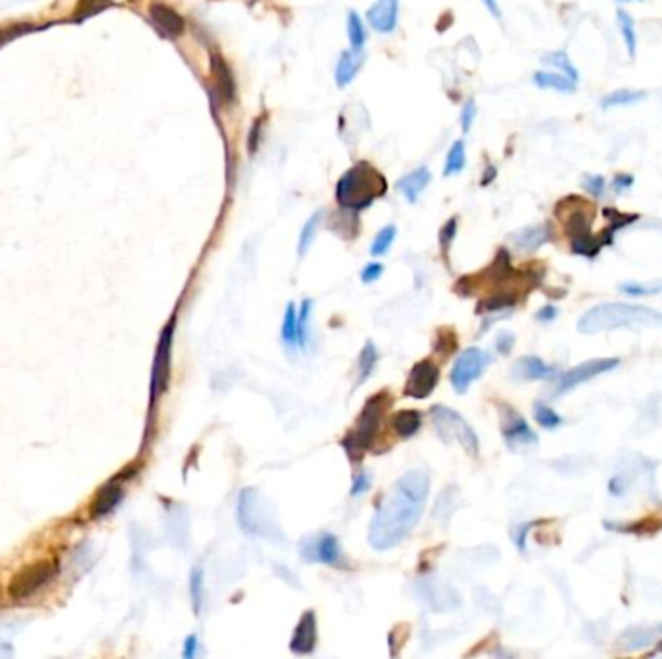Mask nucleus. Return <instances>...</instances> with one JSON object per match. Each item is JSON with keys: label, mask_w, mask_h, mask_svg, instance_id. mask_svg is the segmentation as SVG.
<instances>
[{"label": "nucleus", "mask_w": 662, "mask_h": 659, "mask_svg": "<svg viewBox=\"0 0 662 659\" xmlns=\"http://www.w3.org/2000/svg\"><path fill=\"white\" fill-rule=\"evenodd\" d=\"M500 426H502L500 429H502L503 439H506L509 449H513V451L533 446L538 441L536 433L528 427L527 419L508 404L500 407Z\"/></svg>", "instance_id": "f8f14e48"}, {"label": "nucleus", "mask_w": 662, "mask_h": 659, "mask_svg": "<svg viewBox=\"0 0 662 659\" xmlns=\"http://www.w3.org/2000/svg\"><path fill=\"white\" fill-rule=\"evenodd\" d=\"M620 2H628V0H620Z\"/></svg>", "instance_id": "5fc2aeb1"}, {"label": "nucleus", "mask_w": 662, "mask_h": 659, "mask_svg": "<svg viewBox=\"0 0 662 659\" xmlns=\"http://www.w3.org/2000/svg\"><path fill=\"white\" fill-rule=\"evenodd\" d=\"M440 381V367L430 358L416 362L408 372L407 383H405V394L411 399H426L434 393L436 385Z\"/></svg>", "instance_id": "ddd939ff"}, {"label": "nucleus", "mask_w": 662, "mask_h": 659, "mask_svg": "<svg viewBox=\"0 0 662 659\" xmlns=\"http://www.w3.org/2000/svg\"><path fill=\"white\" fill-rule=\"evenodd\" d=\"M583 186L587 190L591 195H595V198H601L604 190H606V180L602 178V176H587V178L583 180Z\"/></svg>", "instance_id": "79ce46f5"}, {"label": "nucleus", "mask_w": 662, "mask_h": 659, "mask_svg": "<svg viewBox=\"0 0 662 659\" xmlns=\"http://www.w3.org/2000/svg\"><path fill=\"white\" fill-rule=\"evenodd\" d=\"M455 234H457V219L453 217V219H449L448 223H446V225H443V227H441V230H440V244H441V250H443V253H446V255H448L451 242L455 240Z\"/></svg>", "instance_id": "a19ab883"}, {"label": "nucleus", "mask_w": 662, "mask_h": 659, "mask_svg": "<svg viewBox=\"0 0 662 659\" xmlns=\"http://www.w3.org/2000/svg\"><path fill=\"white\" fill-rule=\"evenodd\" d=\"M490 362H492V356L488 352H484L482 348L471 347L467 350H463L459 354V358L455 359L451 373H449L451 387L457 393H465L468 387L473 385L482 373L486 372Z\"/></svg>", "instance_id": "1a4fd4ad"}, {"label": "nucleus", "mask_w": 662, "mask_h": 659, "mask_svg": "<svg viewBox=\"0 0 662 659\" xmlns=\"http://www.w3.org/2000/svg\"><path fill=\"white\" fill-rule=\"evenodd\" d=\"M388 182L368 163H358L348 168L337 182V201L343 209L361 211L372 205L376 198L386 193Z\"/></svg>", "instance_id": "7ed1b4c3"}, {"label": "nucleus", "mask_w": 662, "mask_h": 659, "mask_svg": "<svg viewBox=\"0 0 662 659\" xmlns=\"http://www.w3.org/2000/svg\"><path fill=\"white\" fill-rule=\"evenodd\" d=\"M35 29H37V26H34V24H14V26L0 27V47L10 43V41L18 39L21 35L31 34Z\"/></svg>", "instance_id": "58836bf2"}, {"label": "nucleus", "mask_w": 662, "mask_h": 659, "mask_svg": "<svg viewBox=\"0 0 662 659\" xmlns=\"http://www.w3.org/2000/svg\"><path fill=\"white\" fill-rule=\"evenodd\" d=\"M535 419L536 424L544 427V429H556V427L562 426L563 422L560 414L552 410L550 407H546V404H542V402H536L535 404Z\"/></svg>", "instance_id": "e433bc0d"}, {"label": "nucleus", "mask_w": 662, "mask_h": 659, "mask_svg": "<svg viewBox=\"0 0 662 659\" xmlns=\"http://www.w3.org/2000/svg\"><path fill=\"white\" fill-rule=\"evenodd\" d=\"M517 250L521 252H535L544 246L550 240V228L546 225H535V227H525L511 236Z\"/></svg>", "instance_id": "aec40b11"}, {"label": "nucleus", "mask_w": 662, "mask_h": 659, "mask_svg": "<svg viewBox=\"0 0 662 659\" xmlns=\"http://www.w3.org/2000/svg\"><path fill=\"white\" fill-rule=\"evenodd\" d=\"M281 340L289 347H296V306L289 302L281 323Z\"/></svg>", "instance_id": "f704fd0d"}, {"label": "nucleus", "mask_w": 662, "mask_h": 659, "mask_svg": "<svg viewBox=\"0 0 662 659\" xmlns=\"http://www.w3.org/2000/svg\"><path fill=\"white\" fill-rule=\"evenodd\" d=\"M59 573V565L53 559H39L21 566L8 582V596L16 601L27 599L47 586Z\"/></svg>", "instance_id": "0eeeda50"}, {"label": "nucleus", "mask_w": 662, "mask_h": 659, "mask_svg": "<svg viewBox=\"0 0 662 659\" xmlns=\"http://www.w3.org/2000/svg\"><path fill=\"white\" fill-rule=\"evenodd\" d=\"M430 478L422 470H411L389 487L380 505L376 506L368 543L376 551H388L399 546L418 524L428 499Z\"/></svg>", "instance_id": "f257e3e1"}, {"label": "nucleus", "mask_w": 662, "mask_h": 659, "mask_svg": "<svg viewBox=\"0 0 662 659\" xmlns=\"http://www.w3.org/2000/svg\"><path fill=\"white\" fill-rule=\"evenodd\" d=\"M647 93L645 91H631V89H618L614 93L606 95L604 99L601 101V105L604 108H612V107H626V105H636V103H641L645 101Z\"/></svg>", "instance_id": "cd10ccee"}, {"label": "nucleus", "mask_w": 662, "mask_h": 659, "mask_svg": "<svg viewBox=\"0 0 662 659\" xmlns=\"http://www.w3.org/2000/svg\"><path fill=\"white\" fill-rule=\"evenodd\" d=\"M362 68V51H347L339 56L337 70H335V80L337 86L345 87L355 80V76Z\"/></svg>", "instance_id": "412c9836"}, {"label": "nucleus", "mask_w": 662, "mask_h": 659, "mask_svg": "<svg viewBox=\"0 0 662 659\" xmlns=\"http://www.w3.org/2000/svg\"><path fill=\"white\" fill-rule=\"evenodd\" d=\"M633 182H636V178H633L631 174H618V176H614V180H612V190H614L616 193L628 192L629 188L633 186Z\"/></svg>", "instance_id": "49530a36"}, {"label": "nucleus", "mask_w": 662, "mask_h": 659, "mask_svg": "<svg viewBox=\"0 0 662 659\" xmlns=\"http://www.w3.org/2000/svg\"><path fill=\"white\" fill-rule=\"evenodd\" d=\"M188 590H190V601H192V609H194L196 617H200L201 609H204V601H206V573L200 565H196L190 573V580H188Z\"/></svg>", "instance_id": "b1692460"}, {"label": "nucleus", "mask_w": 662, "mask_h": 659, "mask_svg": "<svg viewBox=\"0 0 662 659\" xmlns=\"http://www.w3.org/2000/svg\"><path fill=\"white\" fill-rule=\"evenodd\" d=\"M542 62H544V64H548V66H554V68H558V70H562L563 76H568L569 80H573L576 83L579 81V72H577L576 66L571 64V60H569L568 54L562 53V51L544 54Z\"/></svg>", "instance_id": "473e14b6"}, {"label": "nucleus", "mask_w": 662, "mask_h": 659, "mask_svg": "<svg viewBox=\"0 0 662 659\" xmlns=\"http://www.w3.org/2000/svg\"><path fill=\"white\" fill-rule=\"evenodd\" d=\"M389 402H391V400H389L388 393H380L370 397V399L364 402L361 416H358V419L355 422L353 429L341 439V446L345 449V453L348 454V459L353 460V462L362 460L364 453H366L370 446L374 445L381 416L388 410Z\"/></svg>", "instance_id": "39448f33"}, {"label": "nucleus", "mask_w": 662, "mask_h": 659, "mask_svg": "<svg viewBox=\"0 0 662 659\" xmlns=\"http://www.w3.org/2000/svg\"><path fill=\"white\" fill-rule=\"evenodd\" d=\"M482 2H484V6L488 8L490 14H492L494 18H500V16H502V12H500V6H498V2H496V0H482Z\"/></svg>", "instance_id": "864d4df0"}, {"label": "nucleus", "mask_w": 662, "mask_h": 659, "mask_svg": "<svg viewBox=\"0 0 662 659\" xmlns=\"http://www.w3.org/2000/svg\"><path fill=\"white\" fill-rule=\"evenodd\" d=\"M465 143L463 140H457L451 145L448 153V159H446V168H443V174L446 176H453V174H459L465 168Z\"/></svg>", "instance_id": "2f4dec72"}, {"label": "nucleus", "mask_w": 662, "mask_h": 659, "mask_svg": "<svg viewBox=\"0 0 662 659\" xmlns=\"http://www.w3.org/2000/svg\"><path fill=\"white\" fill-rule=\"evenodd\" d=\"M372 486V478H370V474L368 472H361L353 481V487H351V495L356 497V495H361V493H366Z\"/></svg>", "instance_id": "c03bdc74"}, {"label": "nucleus", "mask_w": 662, "mask_h": 659, "mask_svg": "<svg viewBox=\"0 0 662 659\" xmlns=\"http://www.w3.org/2000/svg\"><path fill=\"white\" fill-rule=\"evenodd\" d=\"M515 344V337L508 331H503V333L498 334V339H496V348H498V352L500 354H509L511 352V348Z\"/></svg>", "instance_id": "de8ad7c7"}, {"label": "nucleus", "mask_w": 662, "mask_h": 659, "mask_svg": "<svg viewBox=\"0 0 662 659\" xmlns=\"http://www.w3.org/2000/svg\"><path fill=\"white\" fill-rule=\"evenodd\" d=\"M198 648H200V642H198V636L196 634H190L184 640V650H182V655L186 659H194L198 655Z\"/></svg>", "instance_id": "8fccbe9b"}, {"label": "nucleus", "mask_w": 662, "mask_h": 659, "mask_svg": "<svg viewBox=\"0 0 662 659\" xmlns=\"http://www.w3.org/2000/svg\"><path fill=\"white\" fill-rule=\"evenodd\" d=\"M312 307H314V302L310 298H304L301 304V310L296 312V347H301V350L306 348L308 327H310Z\"/></svg>", "instance_id": "c85d7f7f"}, {"label": "nucleus", "mask_w": 662, "mask_h": 659, "mask_svg": "<svg viewBox=\"0 0 662 659\" xmlns=\"http://www.w3.org/2000/svg\"><path fill=\"white\" fill-rule=\"evenodd\" d=\"M236 518L250 538H264L269 541L285 539L274 513V506L256 487H246L241 491L236 503Z\"/></svg>", "instance_id": "20e7f679"}, {"label": "nucleus", "mask_w": 662, "mask_h": 659, "mask_svg": "<svg viewBox=\"0 0 662 659\" xmlns=\"http://www.w3.org/2000/svg\"><path fill=\"white\" fill-rule=\"evenodd\" d=\"M430 418H432V424L436 427V433L440 435L443 443H457L468 456H473V459L478 456V451H481L478 437L461 414L448 407L436 404V407L430 408Z\"/></svg>", "instance_id": "423d86ee"}, {"label": "nucleus", "mask_w": 662, "mask_h": 659, "mask_svg": "<svg viewBox=\"0 0 662 659\" xmlns=\"http://www.w3.org/2000/svg\"><path fill=\"white\" fill-rule=\"evenodd\" d=\"M511 375L517 381H546L554 379L558 369L536 356H523L511 367Z\"/></svg>", "instance_id": "f3484780"}, {"label": "nucleus", "mask_w": 662, "mask_h": 659, "mask_svg": "<svg viewBox=\"0 0 662 659\" xmlns=\"http://www.w3.org/2000/svg\"><path fill=\"white\" fill-rule=\"evenodd\" d=\"M376 364H378V348H376V344L372 340H368L366 344L362 347L361 354H358V364H356V387L366 383L368 377L374 373Z\"/></svg>", "instance_id": "393cba45"}, {"label": "nucleus", "mask_w": 662, "mask_h": 659, "mask_svg": "<svg viewBox=\"0 0 662 659\" xmlns=\"http://www.w3.org/2000/svg\"><path fill=\"white\" fill-rule=\"evenodd\" d=\"M618 366H620V359L618 358H596L583 362V364L573 367V369L562 373V375L556 379L554 394L562 397V394L573 391L576 387L583 385V383H587V381L591 379H595V377H598L602 373L612 372V369H616Z\"/></svg>", "instance_id": "9d476101"}, {"label": "nucleus", "mask_w": 662, "mask_h": 659, "mask_svg": "<svg viewBox=\"0 0 662 659\" xmlns=\"http://www.w3.org/2000/svg\"><path fill=\"white\" fill-rule=\"evenodd\" d=\"M149 18L154 21V26L157 27V31L169 37V39L181 37L184 34V27H186L184 18L176 10H173L167 4H163V2H154L149 6Z\"/></svg>", "instance_id": "dca6fc26"}, {"label": "nucleus", "mask_w": 662, "mask_h": 659, "mask_svg": "<svg viewBox=\"0 0 662 659\" xmlns=\"http://www.w3.org/2000/svg\"><path fill=\"white\" fill-rule=\"evenodd\" d=\"M321 219H324V211L320 209V211H316V213L304 223L301 236H299V247H296V252H299L301 257H304L308 253V250H310V246L314 244L316 234H318V228H320L321 225Z\"/></svg>", "instance_id": "bb28decb"}, {"label": "nucleus", "mask_w": 662, "mask_h": 659, "mask_svg": "<svg viewBox=\"0 0 662 659\" xmlns=\"http://www.w3.org/2000/svg\"><path fill=\"white\" fill-rule=\"evenodd\" d=\"M211 70H214V76L217 78V83H219L221 89V97L225 101H233L234 99V80H233V73L229 70L227 62L221 58L219 54H214L211 56Z\"/></svg>", "instance_id": "a878e982"}, {"label": "nucleus", "mask_w": 662, "mask_h": 659, "mask_svg": "<svg viewBox=\"0 0 662 659\" xmlns=\"http://www.w3.org/2000/svg\"><path fill=\"white\" fill-rule=\"evenodd\" d=\"M558 317V307L552 306V304H546L544 307H541L538 312H536V320L542 321V323H550V321H554Z\"/></svg>", "instance_id": "3c124183"}, {"label": "nucleus", "mask_w": 662, "mask_h": 659, "mask_svg": "<svg viewBox=\"0 0 662 659\" xmlns=\"http://www.w3.org/2000/svg\"><path fill=\"white\" fill-rule=\"evenodd\" d=\"M316 640H318V619H316V613L308 609L294 626L289 648L296 655H308V653L314 652Z\"/></svg>", "instance_id": "2eb2a0df"}, {"label": "nucleus", "mask_w": 662, "mask_h": 659, "mask_svg": "<svg viewBox=\"0 0 662 659\" xmlns=\"http://www.w3.org/2000/svg\"><path fill=\"white\" fill-rule=\"evenodd\" d=\"M620 292L628 296H655L662 292V282H622Z\"/></svg>", "instance_id": "4c0bfd02"}, {"label": "nucleus", "mask_w": 662, "mask_h": 659, "mask_svg": "<svg viewBox=\"0 0 662 659\" xmlns=\"http://www.w3.org/2000/svg\"><path fill=\"white\" fill-rule=\"evenodd\" d=\"M260 132L261 120H256L254 124H252V130H250V136H248V151H250V155H254L258 145H260Z\"/></svg>", "instance_id": "09e8293b"}, {"label": "nucleus", "mask_w": 662, "mask_h": 659, "mask_svg": "<svg viewBox=\"0 0 662 659\" xmlns=\"http://www.w3.org/2000/svg\"><path fill=\"white\" fill-rule=\"evenodd\" d=\"M533 83L541 89H554V91H562V93H573L577 89V83L573 80H569L568 76L556 72H536L533 76Z\"/></svg>", "instance_id": "5701e85b"}, {"label": "nucleus", "mask_w": 662, "mask_h": 659, "mask_svg": "<svg viewBox=\"0 0 662 659\" xmlns=\"http://www.w3.org/2000/svg\"><path fill=\"white\" fill-rule=\"evenodd\" d=\"M299 553L306 563H321L328 566H341L343 553L333 533H314L301 541Z\"/></svg>", "instance_id": "9b49d317"}, {"label": "nucleus", "mask_w": 662, "mask_h": 659, "mask_svg": "<svg viewBox=\"0 0 662 659\" xmlns=\"http://www.w3.org/2000/svg\"><path fill=\"white\" fill-rule=\"evenodd\" d=\"M422 426V416L418 410H399L393 414L391 418V427L393 431L401 437V439H408L413 437Z\"/></svg>", "instance_id": "4be33fe9"}, {"label": "nucleus", "mask_w": 662, "mask_h": 659, "mask_svg": "<svg viewBox=\"0 0 662 659\" xmlns=\"http://www.w3.org/2000/svg\"><path fill=\"white\" fill-rule=\"evenodd\" d=\"M113 0H78V6L74 10L72 20L74 21H84L87 18H91L95 14L103 12L105 8L111 6Z\"/></svg>", "instance_id": "72a5a7b5"}, {"label": "nucleus", "mask_w": 662, "mask_h": 659, "mask_svg": "<svg viewBox=\"0 0 662 659\" xmlns=\"http://www.w3.org/2000/svg\"><path fill=\"white\" fill-rule=\"evenodd\" d=\"M513 306L515 298L511 294H496L492 298L484 300L478 310H481V312H500V310H508V307Z\"/></svg>", "instance_id": "ea45409f"}, {"label": "nucleus", "mask_w": 662, "mask_h": 659, "mask_svg": "<svg viewBox=\"0 0 662 659\" xmlns=\"http://www.w3.org/2000/svg\"><path fill=\"white\" fill-rule=\"evenodd\" d=\"M395 234H397V228L393 225H388V227H383L380 233L376 234V238L372 240V246H370V253L374 255V257H380L383 253H388V250L391 247L395 240Z\"/></svg>", "instance_id": "c9c22d12"}, {"label": "nucleus", "mask_w": 662, "mask_h": 659, "mask_svg": "<svg viewBox=\"0 0 662 659\" xmlns=\"http://www.w3.org/2000/svg\"><path fill=\"white\" fill-rule=\"evenodd\" d=\"M381 275H383V265H381V263H368V265L362 269L361 280L364 285H370V282H376V280L380 279Z\"/></svg>", "instance_id": "37998d69"}, {"label": "nucleus", "mask_w": 662, "mask_h": 659, "mask_svg": "<svg viewBox=\"0 0 662 659\" xmlns=\"http://www.w3.org/2000/svg\"><path fill=\"white\" fill-rule=\"evenodd\" d=\"M616 18H618V26H620V31H622L623 43H626V48H628L629 56H636L637 35H636V24H633V18H631L626 10H618V12H616Z\"/></svg>", "instance_id": "c756f323"}, {"label": "nucleus", "mask_w": 662, "mask_h": 659, "mask_svg": "<svg viewBox=\"0 0 662 659\" xmlns=\"http://www.w3.org/2000/svg\"><path fill=\"white\" fill-rule=\"evenodd\" d=\"M126 478V472H121L113 479H109L105 486L99 487V491L95 493L94 503H91V516L94 518H103L119 506V503L124 497V479Z\"/></svg>", "instance_id": "4468645a"}, {"label": "nucleus", "mask_w": 662, "mask_h": 659, "mask_svg": "<svg viewBox=\"0 0 662 659\" xmlns=\"http://www.w3.org/2000/svg\"><path fill=\"white\" fill-rule=\"evenodd\" d=\"M173 339H174V317L161 331L157 350H155L154 367H151V385H149V404L154 407L159 397L169 387L171 379V358H173Z\"/></svg>", "instance_id": "6e6552de"}, {"label": "nucleus", "mask_w": 662, "mask_h": 659, "mask_svg": "<svg viewBox=\"0 0 662 659\" xmlns=\"http://www.w3.org/2000/svg\"><path fill=\"white\" fill-rule=\"evenodd\" d=\"M531 526H533V524H525V526H519V532H517V536H513L515 546L519 547L521 551H525V538H527V532H528V528H531Z\"/></svg>", "instance_id": "603ef678"}, {"label": "nucleus", "mask_w": 662, "mask_h": 659, "mask_svg": "<svg viewBox=\"0 0 662 659\" xmlns=\"http://www.w3.org/2000/svg\"><path fill=\"white\" fill-rule=\"evenodd\" d=\"M476 116V107H475V101H467L465 103V107H463L461 113V124H463V132L467 133L473 126V122H475Z\"/></svg>", "instance_id": "a18cd8bd"}, {"label": "nucleus", "mask_w": 662, "mask_h": 659, "mask_svg": "<svg viewBox=\"0 0 662 659\" xmlns=\"http://www.w3.org/2000/svg\"><path fill=\"white\" fill-rule=\"evenodd\" d=\"M347 31H348V41H351V47L353 51H362L364 43H366V29L362 24L361 16L351 10L347 18Z\"/></svg>", "instance_id": "7c9ffc66"}, {"label": "nucleus", "mask_w": 662, "mask_h": 659, "mask_svg": "<svg viewBox=\"0 0 662 659\" xmlns=\"http://www.w3.org/2000/svg\"><path fill=\"white\" fill-rule=\"evenodd\" d=\"M399 0H376L374 6L366 12L368 24L380 34H391L397 27Z\"/></svg>", "instance_id": "a211bd4d"}, {"label": "nucleus", "mask_w": 662, "mask_h": 659, "mask_svg": "<svg viewBox=\"0 0 662 659\" xmlns=\"http://www.w3.org/2000/svg\"><path fill=\"white\" fill-rule=\"evenodd\" d=\"M661 329L662 313L637 304H598L591 307L577 323L579 333L596 334L612 329Z\"/></svg>", "instance_id": "f03ea898"}, {"label": "nucleus", "mask_w": 662, "mask_h": 659, "mask_svg": "<svg viewBox=\"0 0 662 659\" xmlns=\"http://www.w3.org/2000/svg\"><path fill=\"white\" fill-rule=\"evenodd\" d=\"M430 178H432V174L426 167H418L416 170H413L407 176H403L399 182H397V190L401 192V195L408 203H415L418 200V195H421L426 186L430 184Z\"/></svg>", "instance_id": "6ab92c4d"}]
</instances>
